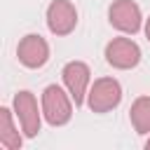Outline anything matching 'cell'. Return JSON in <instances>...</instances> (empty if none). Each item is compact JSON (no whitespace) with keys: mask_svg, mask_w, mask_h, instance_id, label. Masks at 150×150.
Returning <instances> with one entry per match:
<instances>
[{"mask_svg":"<svg viewBox=\"0 0 150 150\" xmlns=\"http://www.w3.org/2000/svg\"><path fill=\"white\" fill-rule=\"evenodd\" d=\"M14 112L21 122V129L26 136H38L40 131V112H38V101L30 91H19L14 96Z\"/></svg>","mask_w":150,"mask_h":150,"instance_id":"obj_6","label":"cell"},{"mask_svg":"<svg viewBox=\"0 0 150 150\" xmlns=\"http://www.w3.org/2000/svg\"><path fill=\"white\" fill-rule=\"evenodd\" d=\"M145 150H150V138H148V143H145Z\"/></svg>","mask_w":150,"mask_h":150,"instance_id":"obj_12","label":"cell"},{"mask_svg":"<svg viewBox=\"0 0 150 150\" xmlns=\"http://www.w3.org/2000/svg\"><path fill=\"white\" fill-rule=\"evenodd\" d=\"M105 61L112 68H120V70L136 68L138 61H141V49L129 38H115L105 45Z\"/></svg>","mask_w":150,"mask_h":150,"instance_id":"obj_3","label":"cell"},{"mask_svg":"<svg viewBox=\"0 0 150 150\" xmlns=\"http://www.w3.org/2000/svg\"><path fill=\"white\" fill-rule=\"evenodd\" d=\"M129 117H131V124L138 134H148L150 131V96H138L131 103Z\"/></svg>","mask_w":150,"mask_h":150,"instance_id":"obj_10","label":"cell"},{"mask_svg":"<svg viewBox=\"0 0 150 150\" xmlns=\"http://www.w3.org/2000/svg\"><path fill=\"white\" fill-rule=\"evenodd\" d=\"M16 56L26 68H42L47 63V59H49V45L45 42V38L30 33L19 42Z\"/></svg>","mask_w":150,"mask_h":150,"instance_id":"obj_7","label":"cell"},{"mask_svg":"<svg viewBox=\"0 0 150 150\" xmlns=\"http://www.w3.org/2000/svg\"><path fill=\"white\" fill-rule=\"evenodd\" d=\"M145 35H148V40H150V19L145 21Z\"/></svg>","mask_w":150,"mask_h":150,"instance_id":"obj_11","label":"cell"},{"mask_svg":"<svg viewBox=\"0 0 150 150\" xmlns=\"http://www.w3.org/2000/svg\"><path fill=\"white\" fill-rule=\"evenodd\" d=\"M0 145L7 148V150H19L21 148V136L12 124L9 108H0Z\"/></svg>","mask_w":150,"mask_h":150,"instance_id":"obj_9","label":"cell"},{"mask_svg":"<svg viewBox=\"0 0 150 150\" xmlns=\"http://www.w3.org/2000/svg\"><path fill=\"white\" fill-rule=\"evenodd\" d=\"M47 26L54 35H68L77 26V9L70 0H54L47 7Z\"/></svg>","mask_w":150,"mask_h":150,"instance_id":"obj_4","label":"cell"},{"mask_svg":"<svg viewBox=\"0 0 150 150\" xmlns=\"http://www.w3.org/2000/svg\"><path fill=\"white\" fill-rule=\"evenodd\" d=\"M89 68L82 61H70L63 68V82L68 87V94L73 96L75 105L84 103V94H87V84H89Z\"/></svg>","mask_w":150,"mask_h":150,"instance_id":"obj_8","label":"cell"},{"mask_svg":"<svg viewBox=\"0 0 150 150\" xmlns=\"http://www.w3.org/2000/svg\"><path fill=\"white\" fill-rule=\"evenodd\" d=\"M42 112L52 127H61L73 117V105L59 84H49L42 91Z\"/></svg>","mask_w":150,"mask_h":150,"instance_id":"obj_1","label":"cell"},{"mask_svg":"<svg viewBox=\"0 0 150 150\" xmlns=\"http://www.w3.org/2000/svg\"><path fill=\"white\" fill-rule=\"evenodd\" d=\"M120 101H122V87L112 77L96 80L94 87L89 89V98H87L91 112H108V110L117 108Z\"/></svg>","mask_w":150,"mask_h":150,"instance_id":"obj_2","label":"cell"},{"mask_svg":"<svg viewBox=\"0 0 150 150\" xmlns=\"http://www.w3.org/2000/svg\"><path fill=\"white\" fill-rule=\"evenodd\" d=\"M110 23L122 33H138L141 28V9L134 0H115L108 9Z\"/></svg>","mask_w":150,"mask_h":150,"instance_id":"obj_5","label":"cell"}]
</instances>
